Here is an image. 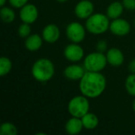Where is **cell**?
<instances>
[{
    "mask_svg": "<svg viewBox=\"0 0 135 135\" xmlns=\"http://www.w3.org/2000/svg\"><path fill=\"white\" fill-rule=\"evenodd\" d=\"M106 88V79L99 72L86 71L80 80L79 89L82 95L89 98L100 96Z\"/></svg>",
    "mask_w": 135,
    "mask_h": 135,
    "instance_id": "obj_1",
    "label": "cell"
},
{
    "mask_svg": "<svg viewBox=\"0 0 135 135\" xmlns=\"http://www.w3.org/2000/svg\"><path fill=\"white\" fill-rule=\"evenodd\" d=\"M54 73V65L52 62L47 59H38L35 62L32 68V74L34 78L41 82L49 81L53 77Z\"/></svg>",
    "mask_w": 135,
    "mask_h": 135,
    "instance_id": "obj_2",
    "label": "cell"
},
{
    "mask_svg": "<svg viewBox=\"0 0 135 135\" xmlns=\"http://www.w3.org/2000/svg\"><path fill=\"white\" fill-rule=\"evenodd\" d=\"M86 28L93 34H101L105 32L110 27L108 17L103 13L92 14L86 21Z\"/></svg>",
    "mask_w": 135,
    "mask_h": 135,
    "instance_id": "obj_3",
    "label": "cell"
},
{
    "mask_svg": "<svg viewBox=\"0 0 135 135\" xmlns=\"http://www.w3.org/2000/svg\"><path fill=\"white\" fill-rule=\"evenodd\" d=\"M89 102L86 97L77 96L71 99L68 104V112L73 117L81 118L89 112Z\"/></svg>",
    "mask_w": 135,
    "mask_h": 135,
    "instance_id": "obj_4",
    "label": "cell"
},
{
    "mask_svg": "<svg viewBox=\"0 0 135 135\" xmlns=\"http://www.w3.org/2000/svg\"><path fill=\"white\" fill-rule=\"evenodd\" d=\"M107 62V57L102 52H93L85 59L84 67L86 71L100 72L106 66Z\"/></svg>",
    "mask_w": 135,
    "mask_h": 135,
    "instance_id": "obj_5",
    "label": "cell"
},
{
    "mask_svg": "<svg viewBox=\"0 0 135 135\" xmlns=\"http://www.w3.org/2000/svg\"><path fill=\"white\" fill-rule=\"evenodd\" d=\"M66 36L73 43L78 44L84 40L85 31L81 24L78 22H73L70 23L66 28Z\"/></svg>",
    "mask_w": 135,
    "mask_h": 135,
    "instance_id": "obj_6",
    "label": "cell"
},
{
    "mask_svg": "<svg viewBox=\"0 0 135 135\" xmlns=\"http://www.w3.org/2000/svg\"><path fill=\"white\" fill-rule=\"evenodd\" d=\"M20 17L24 23L32 24L38 17L37 8L32 4H26L20 11Z\"/></svg>",
    "mask_w": 135,
    "mask_h": 135,
    "instance_id": "obj_7",
    "label": "cell"
},
{
    "mask_svg": "<svg viewBox=\"0 0 135 135\" xmlns=\"http://www.w3.org/2000/svg\"><path fill=\"white\" fill-rule=\"evenodd\" d=\"M109 28L113 34L119 36H123L129 33L131 30V25L129 22L126 20L116 18L114 19V21L110 24Z\"/></svg>",
    "mask_w": 135,
    "mask_h": 135,
    "instance_id": "obj_8",
    "label": "cell"
},
{
    "mask_svg": "<svg viewBox=\"0 0 135 135\" xmlns=\"http://www.w3.org/2000/svg\"><path fill=\"white\" fill-rule=\"evenodd\" d=\"M93 4L89 0H82L75 6V14L81 19L89 18L93 12Z\"/></svg>",
    "mask_w": 135,
    "mask_h": 135,
    "instance_id": "obj_9",
    "label": "cell"
},
{
    "mask_svg": "<svg viewBox=\"0 0 135 135\" xmlns=\"http://www.w3.org/2000/svg\"><path fill=\"white\" fill-rule=\"evenodd\" d=\"M65 57L71 62L80 61L84 56V50L77 44L68 45L64 51Z\"/></svg>",
    "mask_w": 135,
    "mask_h": 135,
    "instance_id": "obj_10",
    "label": "cell"
},
{
    "mask_svg": "<svg viewBox=\"0 0 135 135\" xmlns=\"http://www.w3.org/2000/svg\"><path fill=\"white\" fill-rule=\"evenodd\" d=\"M42 35H43L44 40L46 42L52 44V43L56 42L59 40L60 36V31L58 26H56L55 25L51 24L44 27V28L43 29Z\"/></svg>",
    "mask_w": 135,
    "mask_h": 135,
    "instance_id": "obj_11",
    "label": "cell"
},
{
    "mask_svg": "<svg viewBox=\"0 0 135 135\" xmlns=\"http://www.w3.org/2000/svg\"><path fill=\"white\" fill-rule=\"evenodd\" d=\"M85 70L79 65H71L67 66L64 70V75L67 79L76 81L81 80L85 74Z\"/></svg>",
    "mask_w": 135,
    "mask_h": 135,
    "instance_id": "obj_12",
    "label": "cell"
},
{
    "mask_svg": "<svg viewBox=\"0 0 135 135\" xmlns=\"http://www.w3.org/2000/svg\"><path fill=\"white\" fill-rule=\"evenodd\" d=\"M106 57L108 62L113 66H119L123 64L124 61V56L123 52L117 48L110 49L108 51Z\"/></svg>",
    "mask_w": 135,
    "mask_h": 135,
    "instance_id": "obj_13",
    "label": "cell"
},
{
    "mask_svg": "<svg viewBox=\"0 0 135 135\" xmlns=\"http://www.w3.org/2000/svg\"><path fill=\"white\" fill-rule=\"evenodd\" d=\"M83 127V123L80 118L73 117L70 119L66 124V131L67 134L71 135L79 134Z\"/></svg>",
    "mask_w": 135,
    "mask_h": 135,
    "instance_id": "obj_14",
    "label": "cell"
},
{
    "mask_svg": "<svg viewBox=\"0 0 135 135\" xmlns=\"http://www.w3.org/2000/svg\"><path fill=\"white\" fill-rule=\"evenodd\" d=\"M25 47L31 51L39 50L42 46V39L37 34L29 35L25 40Z\"/></svg>",
    "mask_w": 135,
    "mask_h": 135,
    "instance_id": "obj_15",
    "label": "cell"
},
{
    "mask_svg": "<svg viewBox=\"0 0 135 135\" xmlns=\"http://www.w3.org/2000/svg\"><path fill=\"white\" fill-rule=\"evenodd\" d=\"M123 11V5L119 2H114L107 9V16L112 19L119 18Z\"/></svg>",
    "mask_w": 135,
    "mask_h": 135,
    "instance_id": "obj_16",
    "label": "cell"
},
{
    "mask_svg": "<svg viewBox=\"0 0 135 135\" xmlns=\"http://www.w3.org/2000/svg\"><path fill=\"white\" fill-rule=\"evenodd\" d=\"M82 123H83V127L88 130H93L95 129L98 123H99V119L97 118V116L95 114L93 113H87L85 114L83 117L81 118Z\"/></svg>",
    "mask_w": 135,
    "mask_h": 135,
    "instance_id": "obj_17",
    "label": "cell"
},
{
    "mask_svg": "<svg viewBox=\"0 0 135 135\" xmlns=\"http://www.w3.org/2000/svg\"><path fill=\"white\" fill-rule=\"evenodd\" d=\"M0 17L3 22L11 23L14 21L15 13L13 9L8 7H2L0 10Z\"/></svg>",
    "mask_w": 135,
    "mask_h": 135,
    "instance_id": "obj_18",
    "label": "cell"
},
{
    "mask_svg": "<svg viewBox=\"0 0 135 135\" xmlns=\"http://www.w3.org/2000/svg\"><path fill=\"white\" fill-rule=\"evenodd\" d=\"M12 69V62L6 57H2L0 59V75L5 76L9 73Z\"/></svg>",
    "mask_w": 135,
    "mask_h": 135,
    "instance_id": "obj_19",
    "label": "cell"
},
{
    "mask_svg": "<svg viewBox=\"0 0 135 135\" xmlns=\"http://www.w3.org/2000/svg\"><path fill=\"white\" fill-rule=\"evenodd\" d=\"M17 134V127L10 123H4L0 127L1 135H16Z\"/></svg>",
    "mask_w": 135,
    "mask_h": 135,
    "instance_id": "obj_20",
    "label": "cell"
},
{
    "mask_svg": "<svg viewBox=\"0 0 135 135\" xmlns=\"http://www.w3.org/2000/svg\"><path fill=\"white\" fill-rule=\"evenodd\" d=\"M125 86L131 95L135 96V74H132L127 77Z\"/></svg>",
    "mask_w": 135,
    "mask_h": 135,
    "instance_id": "obj_21",
    "label": "cell"
},
{
    "mask_svg": "<svg viewBox=\"0 0 135 135\" xmlns=\"http://www.w3.org/2000/svg\"><path fill=\"white\" fill-rule=\"evenodd\" d=\"M31 32V28L29 26V24L24 23L20 25L18 28V34L21 37H28L30 35Z\"/></svg>",
    "mask_w": 135,
    "mask_h": 135,
    "instance_id": "obj_22",
    "label": "cell"
},
{
    "mask_svg": "<svg viewBox=\"0 0 135 135\" xmlns=\"http://www.w3.org/2000/svg\"><path fill=\"white\" fill-rule=\"evenodd\" d=\"M9 3L12 6L15 8H21L26 5L28 0H9Z\"/></svg>",
    "mask_w": 135,
    "mask_h": 135,
    "instance_id": "obj_23",
    "label": "cell"
},
{
    "mask_svg": "<svg viewBox=\"0 0 135 135\" xmlns=\"http://www.w3.org/2000/svg\"><path fill=\"white\" fill-rule=\"evenodd\" d=\"M123 6L129 10H134L135 9V0H123Z\"/></svg>",
    "mask_w": 135,
    "mask_h": 135,
    "instance_id": "obj_24",
    "label": "cell"
},
{
    "mask_svg": "<svg viewBox=\"0 0 135 135\" xmlns=\"http://www.w3.org/2000/svg\"><path fill=\"white\" fill-rule=\"evenodd\" d=\"M97 48L98 51L102 52V53L104 52L107 50V43H106V41L105 40H100L97 43Z\"/></svg>",
    "mask_w": 135,
    "mask_h": 135,
    "instance_id": "obj_25",
    "label": "cell"
},
{
    "mask_svg": "<svg viewBox=\"0 0 135 135\" xmlns=\"http://www.w3.org/2000/svg\"><path fill=\"white\" fill-rule=\"evenodd\" d=\"M129 70H131V72H132L133 74H135V59L132 60L131 62V63L129 64Z\"/></svg>",
    "mask_w": 135,
    "mask_h": 135,
    "instance_id": "obj_26",
    "label": "cell"
},
{
    "mask_svg": "<svg viewBox=\"0 0 135 135\" xmlns=\"http://www.w3.org/2000/svg\"><path fill=\"white\" fill-rule=\"evenodd\" d=\"M6 2V0H0V6H3L5 5Z\"/></svg>",
    "mask_w": 135,
    "mask_h": 135,
    "instance_id": "obj_27",
    "label": "cell"
},
{
    "mask_svg": "<svg viewBox=\"0 0 135 135\" xmlns=\"http://www.w3.org/2000/svg\"><path fill=\"white\" fill-rule=\"evenodd\" d=\"M58 2H66L67 0H57Z\"/></svg>",
    "mask_w": 135,
    "mask_h": 135,
    "instance_id": "obj_28",
    "label": "cell"
},
{
    "mask_svg": "<svg viewBox=\"0 0 135 135\" xmlns=\"http://www.w3.org/2000/svg\"><path fill=\"white\" fill-rule=\"evenodd\" d=\"M133 108H134V110L135 112V100L134 101V103H133Z\"/></svg>",
    "mask_w": 135,
    "mask_h": 135,
    "instance_id": "obj_29",
    "label": "cell"
}]
</instances>
